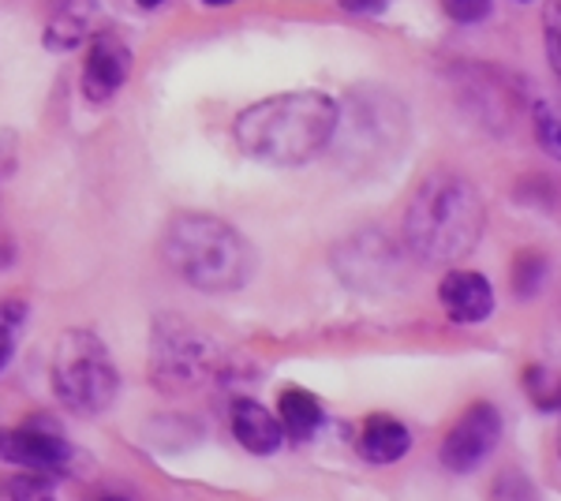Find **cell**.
I'll return each mask as SVG.
<instances>
[{
  "mask_svg": "<svg viewBox=\"0 0 561 501\" xmlns=\"http://www.w3.org/2000/svg\"><path fill=\"white\" fill-rule=\"evenodd\" d=\"M49 382L60 405L76 415H105L121 394V371L102 337L90 330H65L57 337Z\"/></svg>",
  "mask_w": 561,
  "mask_h": 501,
  "instance_id": "cell-5",
  "label": "cell"
},
{
  "mask_svg": "<svg viewBox=\"0 0 561 501\" xmlns=\"http://www.w3.org/2000/svg\"><path fill=\"white\" fill-rule=\"evenodd\" d=\"M341 8L352 15H382L389 8V0H341Z\"/></svg>",
  "mask_w": 561,
  "mask_h": 501,
  "instance_id": "cell-24",
  "label": "cell"
},
{
  "mask_svg": "<svg viewBox=\"0 0 561 501\" xmlns=\"http://www.w3.org/2000/svg\"><path fill=\"white\" fill-rule=\"evenodd\" d=\"M558 449H561V442H558Z\"/></svg>",
  "mask_w": 561,
  "mask_h": 501,
  "instance_id": "cell-29",
  "label": "cell"
},
{
  "mask_svg": "<svg viewBox=\"0 0 561 501\" xmlns=\"http://www.w3.org/2000/svg\"><path fill=\"white\" fill-rule=\"evenodd\" d=\"M277 419L288 442H307L322 426V400L304 386H285L277 394Z\"/></svg>",
  "mask_w": 561,
  "mask_h": 501,
  "instance_id": "cell-15",
  "label": "cell"
},
{
  "mask_svg": "<svg viewBox=\"0 0 561 501\" xmlns=\"http://www.w3.org/2000/svg\"><path fill=\"white\" fill-rule=\"evenodd\" d=\"M454 23H483L491 15V0H442Z\"/></svg>",
  "mask_w": 561,
  "mask_h": 501,
  "instance_id": "cell-23",
  "label": "cell"
},
{
  "mask_svg": "<svg viewBox=\"0 0 561 501\" xmlns=\"http://www.w3.org/2000/svg\"><path fill=\"white\" fill-rule=\"evenodd\" d=\"M165 266L195 293H240L255 273V251L214 214H176L161 236Z\"/></svg>",
  "mask_w": 561,
  "mask_h": 501,
  "instance_id": "cell-3",
  "label": "cell"
},
{
  "mask_svg": "<svg viewBox=\"0 0 561 501\" xmlns=\"http://www.w3.org/2000/svg\"><path fill=\"white\" fill-rule=\"evenodd\" d=\"M341 105L322 90H288L248 105L232 124L237 147L262 166L296 169L333 143Z\"/></svg>",
  "mask_w": 561,
  "mask_h": 501,
  "instance_id": "cell-1",
  "label": "cell"
},
{
  "mask_svg": "<svg viewBox=\"0 0 561 501\" xmlns=\"http://www.w3.org/2000/svg\"><path fill=\"white\" fill-rule=\"evenodd\" d=\"M438 304L454 322L479 326L494 315V288L476 270H449L438 285Z\"/></svg>",
  "mask_w": 561,
  "mask_h": 501,
  "instance_id": "cell-11",
  "label": "cell"
},
{
  "mask_svg": "<svg viewBox=\"0 0 561 501\" xmlns=\"http://www.w3.org/2000/svg\"><path fill=\"white\" fill-rule=\"evenodd\" d=\"M531 132H536V143L542 147V153L561 161V113L554 105H547V102L531 105Z\"/></svg>",
  "mask_w": 561,
  "mask_h": 501,
  "instance_id": "cell-17",
  "label": "cell"
},
{
  "mask_svg": "<svg viewBox=\"0 0 561 501\" xmlns=\"http://www.w3.org/2000/svg\"><path fill=\"white\" fill-rule=\"evenodd\" d=\"M131 71V45L116 31L94 34L83 64V98L90 105H108L116 98V90L128 83Z\"/></svg>",
  "mask_w": 561,
  "mask_h": 501,
  "instance_id": "cell-10",
  "label": "cell"
},
{
  "mask_svg": "<svg viewBox=\"0 0 561 501\" xmlns=\"http://www.w3.org/2000/svg\"><path fill=\"white\" fill-rule=\"evenodd\" d=\"M412 449V431L393 415H367L364 431L356 439V453L359 460L375 464V468H386V464L404 460V453Z\"/></svg>",
  "mask_w": 561,
  "mask_h": 501,
  "instance_id": "cell-14",
  "label": "cell"
},
{
  "mask_svg": "<svg viewBox=\"0 0 561 501\" xmlns=\"http://www.w3.org/2000/svg\"><path fill=\"white\" fill-rule=\"evenodd\" d=\"M232 355L176 315H161L150 333V382L161 394H195L214 382H225Z\"/></svg>",
  "mask_w": 561,
  "mask_h": 501,
  "instance_id": "cell-4",
  "label": "cell"
},
{
  "mask_svg": "<svg viewBox=\"0 0 561 501\" xmlns=\"http://www.w3.org/2000/svg\"><path fill=\"white\" fill-rule=\"evenodd\" d=\"M542 42H547V60L561 76V0H550L542 8Z\"/></svg>",
  "mask_w": 561,
  "mask_h": 501,
  "instance_id": "cell-22",
  "label": "cell"
},
{
  "mask_svg": "<svg viewBox=\"0 0 561 501\" xmlns=\"http://www.w3.org/2000/svg\"><path fill=\"white\" fill-rule=\"evenodd\" d=\"M90 501H128V498H121V494H98V498H90Z\"/></svg>",
  "mask_w": 561,
  "mask_h": 501,
  "instance_id": "cell-25",
  "label": "cell"
},
{
  "mask_svg": "<svg viewBox=\"0 0 561 501\" xmlns=\"http://www.w3.org/2000/svg\"><path fill=\"white\" fill-rule=\"evenodd\" d=\"M135 4H139V8H158L161 0H135Z\"/></svg>",
  "mask_w": 561,
  "mask_h": 501,
  "instance_id": "cell-27",
  "label": "cell"
},
{
  "mask_svg": "<svg viewBox=\"0 0 561 501\" xmlns=\"http://www.w3.org/2000/svg\"><path fill=\"white\" fill-rule=\"evenodd\" d=\"M547 273H550V259L536 248L520 251L517 259H513V293L517 299H531L542 293V285H547Z\"/></svg>",
  "mask_w": 561,
  "mask_h": 501,
  "instance_id": "cell-16",
  "label": "cell"
},
{
  "mask_svg": "<svg viewBox=\"0 0 561 501\" xmlns=\"http://www.w3.org/2000/svg\"><path fill=\"white\" fill-rule=\"evenodd\" d=\"M4 460L42 476H79L87 453L60 434V423L53 415H31L26 423L4 431Z\"/></svg>",
  "mask_w": 561,
  "mask_h": 501,
  "instance_id": "cell-7",
  "label": "cell"
},
{
  "mask_svg": "<svg viewBox=\"0 0 561 501\" xmlns=\"http://www.w3.org/2000/svg\"><path fill=\"white\" fill-rule=\"evenodd\" d=\"M203 4H210V8H225V4H237V0H203Z\"/></svg>",
  "mask_w": 561,
  "mask_h": 501,
  "instance_id": "cell-26",
  "label": "cell"
},
{
  "mask_svg": "<svg viewBox=\"0 0 561 501\" xmlns=\"http://www.w3.org/2000/svg\"><path fill=\"white\" fill-rule=\"evenodd\" d=\"M491 501H539V490H536V482L524 476V471L510 468V471H502V476L494 479Z\"/></svg>",
  "mask_w": 561,
  "mask_h": 501,
  "instance_id": "cell-21",
  "label": "cell"
},
{
  "mask_svg": "<svg viewBox=\"0 0 561 501\" xmlns=\"http://www.w3.org/2000/svg\"><path fill=\"white\" fill-rule=\"evenodd\" d=\"M520 4H528V0H520Z\"/></svg>",
  "mask_w": 561,
  "mask_h": 501,
  "instance_id": "cell-28",
  "label": "cell"
},
{
  "mask_svg": "<svg viewBox=\"0 0 561 501\" xmlns=\"http://www.w3.org/2000/svg\"><path fill=\"white\" fill-rule=\"evenodd\" d=\"M8 501H57V490L42 471H20L8 479Z\"/></svg>",
  "mask_w": 561,
  "mask_h": 501,
  "instance_id": "cell-19",
  "label": "cell"
},
{
  "mask_svg": "<svg viewBox=\"0 0 561 501\" xmlns=\"http://www.w3.org/2000/svg\"><path fill=\"white\" fill-rule=\"evenodd\" d=\"M497 442H502V412H497L491 400H476V405L446 431L438 460H442V468L454 471V476H468V471L483 468V464L491 460Z\"/></svg>",
  "mask_w": 561,
  "mask_h": 501,
  "instance_id": "cell-8",
  "label": "cell"
},
{
  "mask_svg": "<svg viewBox=\"0 0 561 501\" xmlns=\"http://www.w3.org/2000/svg\"><path fill=\"white\" fill-rule=\"evenodd\" d=\"M229 426H232V439L248 453H255V457H270V453H277L280 442H285L280 419L251 397H237L229 405Z\"/></svg>",
  "mask_w": 561,
  "mask_h": 501,
  "instance_id": "cell-12",
  "label": "cell"
},
{
  "mask_svg": "<svg viewBox=\"0 0 561 501\" xmlns=\"http://www.w3.org/2000/svg\"><path fill=\"white\" fill-rule=\"evenodd\" d=\"M486 229V206L472 180L434 172L404 209V248L423 266H454L476 251Z\"/></svg>",
  "mask_w": 561,
  "mask_h": 501,
  "instance_id": "cell-2",
  "label": "cell"
},
{
  "mask_svg": "<svg viewBox=\"0 0 561 501\" xmlns=\"http://www.w3.org/2000/svg\"><path fill=\"white\" fill-rule=\"evenodd\" d=\"M397 251L378 232H359L333 251V266H337L341 281L364 293H382L386 281L397 277Z\"/></svg>",
  "mask_w": 561,
  "mask_h": 501,
  "instance_id": "cell-9",
  "label": "cell"
},
{
  "mask_svg": "<svg viewBox=\"0 0 561 501\" xmlns=\"http://www.w3.org/2000/svg\"><path fill=\"white\" fill-rule=\"evenodd\" d=\"M98 20H102V0H57L42 31L45 49H76V45H83L98 31Z\"/></svg>",
  "mask_w": 561,
  "mask_h": 501,
  "instance_id": "cell-13",
  "label": "cell"
},
{
  "mask_svg": "<svg viewBox=\"0 0 561 501\" xmlns=\"http://www.w3.org/2000/svg\"><path fill=\"white\" fill-rule=\"evenodd\" d=\"M23 318H26V304H20V299H8V304H4V330H0V349H4V355H0V363H4V371L12 367L15 349H20Z\"/></svg>",
  "mask_w": 561,
  "mask_h": 501,
  "instance_id": "cell-20",
  "label": "cell"
},
{
  "mask_svg": "<svg viewBox=\"0 0 561 501\" xmlns=\"http://www.w3.org/2000/svg\"><path fill=\"white\" fill-rule=\"evenodd\" d=\"M524 389H528L542 412H561V375L554 378L547 367H528L524 371Z\"/></svg>",
  "mask_w": 561,
  "mask_h": 501,
  "instance_id": "cell-18",
  "label": "cell"
},
{
  "mask_svg": "<svg viewBox=\"0 0 561 501\" xmlns=\"http://www.w3.org/2000/svg\"><path fill=\"white\" fill-rule=\"evenodd\" d=\"M337 135L345 143L341 153H359V161H367V166L389 161L409 143V109L386 90L359 87L352 90L345 109H341Z\"/></svg>",
  "mask_w": 561,
  "mask_h": 501,
  "instance_id": "cell-6",
  "label": "cell"
}]
</instances>
